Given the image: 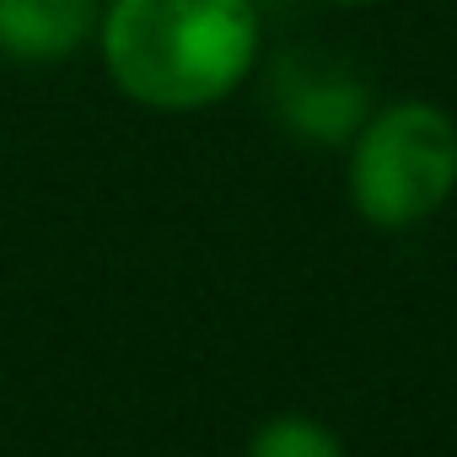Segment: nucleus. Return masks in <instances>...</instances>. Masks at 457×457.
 <instances>
[{
  "mask_svg": "<svg viewBox=\"0 0 457 457\" xmlns=\"http://www.w3.org/2000/svg\"><path fill=\"white\" fill-rule=\"evenodd\" d=\"M350 204L377 232L430 220L457 188V119L425 97L371 108L350 140Z\"/></svg>",
  "mask_w": 457,
  "mask_h": 457,
  "instance_id": "f03ea898",
  "label": "nucleus"
},
{
  "mask_svg": "<svg viewBox=\"0 0 457 457\" xmlns=\"http://www.w3.org/2000/svg\"><path fill=\"white\" fill-rule=\"evenodd\" d=\"M275 113L307 145H350L371 113V92L361 76L318 60H286L275 71Z\"/></svg>",
  "mask_w": 457,
  "mask_h": 457,
  "instance_id": "7ed1b4c3",
  "label": "nucleus"
},
{
  "mask_svg": "<svg viewBox=\"0 0 457 457\" xmlns=\"http://www.w3.org/2000/svg\"><path fill=\"white\" fill-rule=\"evenodd\" d=\"M243 457H350V452H345V441H339L323 420H312V414H270V420L248 436Z\"/></svg>",
  "mask_w": 457,
  "mask_h": 457,
  "instance_id": "39448f33",
  "label": "nucleus"
},
{
  "mask_svg": "<svg viewBox=\"0 0 457 457\" xmlns=\"http://www.w3.org/2000/svg\"><path fill=\"white\" fill-rule=\"evenodd\" d=\"M97 54L108 81L151 113L226 103L259 65L253 0H103Z\"/></svg>",
  "mask_w": 457,
  "mask_h": 457,
  "instance_id": "f257e3e1",
  "label": "nucleus"
},
{
  "mask_svg": "<svg viewBox=\"0 0 457 457\" xmlns=\"http://www.w3.org/2000/svg\"><path fill=\"white\" fill-rule=\"evenodd\" d=\"M103 0H0V54L17 65H60L97 38Z\"/></svg>",
  "mask_w": 457,
  "mask_h": 457,
  "instance_id": "20e7f679",
  "label": "nucleus"
},
{
  "mask_svg": "<svg viewBox=\"0 0 457 457\" xmlns=\"http://www.w3.org/2000/svg\"><path fill=\"white\" fill-rule=\"evenodd\" d=\"M328 6H371V0H328Z\"/></svg>",
  "mask_w": 457,
  "mask_h": 457,
  "instance_id": "423d86ee",
  "label": "nucleus"
}]
</instances>
